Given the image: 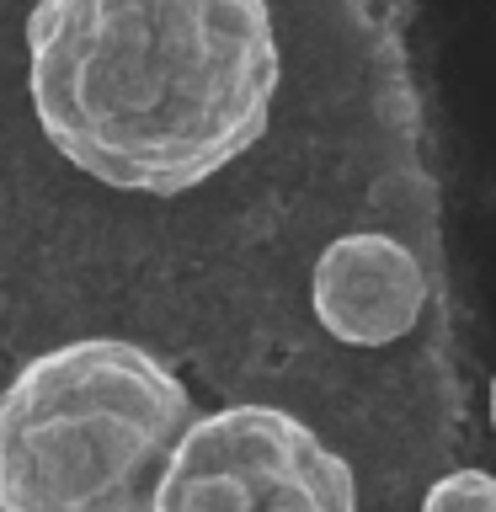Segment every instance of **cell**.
Here are the masks:
<instances>
[{
  "mask_svg": "<svg viewBox=\"0 0 496 512\" xmlns=\"http://www.w3.org/2000/svg\"><path fill=\"white\" fill-rule=\"evenodd\" d=\"M283 80L267 0H38L27 96L91 182L182 198L256 150Z\"/></svg>",
  "mask_w": 496,
  "mask_h": 512,
  "instance_id": "1",
  "label": "cell"
},
{
  "mask_svg": "<svg viewBox=\"0 0 496 512\" xmlns=\"http://www.w3.org/2000/svg\"><path fill=\"white\" fill-rule=\"evenodd\" d=\"M187 422V384L150 347H48L0 390V512H150Z\"/></svg>",
  "mask_w": 496,
  "mask_h": 512,
  "instance_id": "2",
  "label": "cell"
},
{
  "mask_svg": "<svg viewBox=\"0 0 496 512\" xmlns=\"http://www.w3.org/2000/svg\"><path fill=\"white\" fill-rule=\"evenodd\" d=\"M150 512H358V480L294 411L224 406L187 422Z\"/></svg>",
  "mask_w": 496,
  "mask_h": 512,
  "instance_id": "3",
  "label": "cell"
},
{
  "mask_svg": "<svg viewBox=\"0 0 496 512\" xmlns=\"http://www.w3.org/2000/svg\"><path fill=\"white\" fill-rule=\"evenodd\" d=\"M427 304V272L406 240L384 230L336 235L310 267V310L342 347L374 352L406 342Z\"/></svg>",
  "mask_w": 496,
  "mask_h": 512,
  "instance_id": "4",
  "label": "cell"
},
{
  "mask_svg": "<svg viewBox=\"0 0 496 512\" xmlns=\"http://www.w3.org/2000/svg\"><path fill=\"white\" fill-rule=\"evenodd\" d=\"M422 512H496V475L491 470H448L422 496Z\"/></svg>",
  "mask_w": 496,
  "mask_h": 512,
  "instance_id": "5",
  "label": "cell"
},
{
  "mask_svg": "<svg viewBox=\"0 0 496 512\" xmlns=\"http://www.w3.org/2000/svg\"><path fill=\"white\" fill-rule=\"evenodd\" d=\"M491 432H496V379H491Z\"/></svg>",
  "mask_w": 496,
  "mask_h": 512,
  "instance_id": "6",
  "label": "cell"
}]
</instances>
